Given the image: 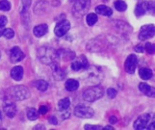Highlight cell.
Returning a JSON list of instances; mask_svg holds the SVG:
<instances>
[{"label":"cell","mask_w":155,"mask_h":130,"mask_svg":"<svg viewBox=\"0 0 155 130\" xmlns=\"http://www.w3.org/2000/svg\"><path fill=\"white\" fill-rule=\"evenodd\" d=\"M38 57L41 63L45 65H52L57 62V51L50 46H42L38 50Z\"/></svg>","instance_id":"1"},{"label":"cell","mask_w":155,"mask_h":130,"mask_svg":"<svg viewBox=\"0 0 155 130\" xmlns=\"http://www.w3.org/2000/svg\"><path fill=\"white\" fill-rule=\"evenodd\" d=\"M7 94L10 98H12L15 101H21V100L27 99L30 96V92L27 87L21 86V85L11 87L7 91Z\"/></svg>","instance_id":"2"},{"label":"cell","mask_w":155,"mask_h":130,"mask_svg":"<svg viewBox=\"0 0 155 130\" xmlns=\"http://www.w3.org/2000/svg\"><path fill=\"white\" fill-rule=\"evenodd\" d=\"M104 90L100 86H94L87 89L83 93V98L88 102H94L103 96Z\"/></svg>","instance_id":"3"},{"label":"cell","mask_w":155,"mask_h":130,"mask_svg":"<svg viewBox=\"0 0 155 130\" xmlns=\"http://www.w3.org/2000/svg\"><path fill=\"white\" fill-rule=\"evenodd\" d=\"M91 7V0H75L73 4L72 13L74 17L81 18L86 14Z\"/></svg>","instance_id":"4"},{"label":"cell","mask_w":155,"mask_h":130,"mask_svg":"<svg viewBox=\"0 0 155 130\" xmlns=\"http://www.w3.org/2000/svg\"><path fill=\"white\" fill-rule=\"evenodd\" d=\"M94 110L91 107L85 106L83 104H79L74 109L75 116L81 118H91L94 116Z\"/></svg>","instance_id":"5"},{"label":"cell","mask_w":155,"mask_h":130,"mask_svg":"<svg viewBox=\"0 0 155 130\" xmlns=\"http://www.w3.org/2000/svg\"><path fill=\"white\" fill-rule=\"evenodd\" d=\"M155 34V28L154 25L149 24V25H145L143 26L140 32H139V39L141 41H146L147 39H150Z\"/></svg>","instance_id":"6"},{"label":"cell","mask_w":155,"mask_h":130,"mask_svg":"<svg viewBox=\"0 0 155 130\" xmlns=\"http://www.w3.org/2000/svg\"><path fill=\"white\" fill-rule=\"evenodd\" d=\"M137 65H138V58L136 57V55H134V54H131V55L127 57L125 64H124L125 72L129 74H133L135 72Z\"/></svg>","instance_id":"7"},{"label":"cell","mask_w":155,"mask_h":130,"mask_svg":"<svg viewBox=\"0 0 155 130\" xmlns=\"http://www.w3.org/2000/svg\"><path fill=\"white\" fill-rule=\"evenodd\" d=\"M149 122H150V116H149L148 114H143V115H141L135 121L134 124H133V127L137 130L146 129L147 126L148 125Z\"/></svg>","instance_id":"8"},{"label":"cell","mask_w":155,"mask_h":130,"mask_svg":"<svg viewBox=\"0 0 155 130\" xmlns=\"http://www.w3.org/2000/svg\"><path fill=\"white\" fill-rule=\"evenodd\" d=\"M69 28H71V23H69V21L62 20L59 23H57L55 29H54V33L57 37H63L68 33Z\"/></svg>","instance_id":"9"},{"label":"cell","mask_w":155,"mask_h":130,"mask_svg":"<svg viewBox=\"0 0 155 130\" xmlns=\"http://www.w3.org/2000/svg\"><path fill=\"white\" fill-rule=\"evenodd\" d=\"M88 67H89V63L87 58L85 56H80L71 64V68L74 72H79L81 69H87Z\"/></svg>","instance_id":"10"},{"label":"cell","mask_w":155,"mask_h":130,"mask_svg":"<svg viewBox=\"0 0 155 130\" xmlns=\"http://www.w3.org/2000/svg\"><path fill=\"white\" fill-rule=\"evenodd\" d=\"M25 55L23 51H21V49L18 46L13 47L10 51V59L12 63H18V62L22 61Z\"/></svg>","instance_id":"11"},{"label":"cell","mask_w":155,"mask_h":130,"mask_svg":"<svg viewBox=\"0 0 155 130\" xmlns=\"http://www.w3.org/2000/svg\"><path fill=\"white\" fill-rule=\"evenodd\" d=\"M52 69H53V77L56 80H62L66 76V72L63 68L59 67L57 62L52 64Z\"/></svg>","instance_id":"12"},{"label":"cell","mask_w":155,"mask_h":130,"mask_svg":"<svg viewBox=\"0 0 155 130\" xmlns=\"http://www.w3.org/2000/svg\"><path fill=\"white\" fill-rule=\"evenodd\" d=\"M57 55L58 58H61L65 61H68V60H73L75 58V54L74 52H72L71 50L68 49H60L57 51Z\"/></svg>","instance_id":"13"},{"label":"cell","mask_w":155,"mask_h":130,"mask_svg":"<svg viewBox=\"0 0 155 130\" xmlns=\"http://www.w3.org/2000/svg\"><path fill=\"white\" fill-rule=\"evenodd\" d=\"M139 90H140L143 95H146L148 97H154L155 91L152 87L147 85V83H140L139 84Z\"/></svg>","instance_id":"14"},{"label":"cell","mask_w":155,"mask_h":130,"mask_svg":"<svg viewBox=\"0 0 155 130\" xmlns=\"http://www.w3.org/2000/svg\"><path fill=\"white\" fill-rule=\"evenodd\" d=\"M23 74H24V70H23L22 67H20V66L15 67L12 70H11V76H12V78L15 81H19L22 79Z\"/></svg>","instance_id":"15"},{"label":"cell","mask_w":155,"mask_h":130,"mask_svg":"<svg viewBox=\"0 0 155 130\" xmlns=\"http://www.w3.org/2000/svg\"><path fill=\"white\" fill-rule=\"evenodd\" d=\"M148 10V3L146 1H142L139 4H137V6L135 8V15L137 17H141V15H143Z\"/></svg>","instance_id":"16"},{"label":"cell","mask_w":155,"mask_h":130,"mask_svg":"<svg viewBox=\"0 0 155 130\" xmlns=\"http://www.w3.org/2000/svg\"><path fill=\"white\" fill-rule=\"evenodd\" d=\"M4 111H5V114H6V116L9 117V118H14L15 116V114H17V107L14 103L12 102H10V103H6L4 106Z\"/></svg>","instance_id":"17"},{"label":"cell","mask_w":155,"mask_h":130,"mask_svg":"<svg viewBox=\"0 0 155 130\" xmlns=\"http://www.w3.org/2000/svg\"><path fill=\"white\" fill-rule=\"evenodd\" d=\"M47 31H48V27H47L46 24H41V25H37L34 30H33V33L36 37L41 38L42 36H45Z\"/></svg>","instance_id":"18"},{"label":"cell","mask_w":155,"mask_h":130,"mask_svg":"<svg viewBox=\"0 0 155 130\" xmlns=\"http://www.w3.org/2000/svg\"><path fill=\"white\" fill-rule=\"evenodd\" d=\"M95 13H97L98 15H104V17H110L113 14V11L111 8L105 6V5H99L95 8Z\"/></svg>","instance_id":"19"},{"label":"cell","mask_w":155,"mask_h":130,"mask_svg":"<svg viewBox=\"0 0 155 130\" xmlns=\"http://www.w3.org/2000/svg\"><path fill=\"white\" fill-rule=\"evenodd\" d=\"M139 75H140V77L143 80H148L152 77L153 75V72L151 69H149L147 68H141L139 69Z\"/></svg>","instance_id":"20"},{"label":"cell","mask_w":155,"mask_h":130,"mask_svg":"<svg viewBox=\"0 0 155 130\" xmlns=\"http://www.w3.org/2000/svg\"><path fill=\"white\" fill-rule=\"evenodd\" d=\"M66 89L69 92H74L79 88V82L75 79H68L65 84Z\"/></svg>","instance_id":"21"},{"label":"cell","mask_w":155,"mask_h":130,"mask_svg":"<svg viewBox=\"0 0 155 130\" xmlns=\"http://www.w3.org/2000/svg\"><path fill=\"white\" fill-rule=\"evenodd\" d=\"M69 106H71V100L68 97L61 99L58 103V108L60 111H65L67 109H69Z\"/></svg>","instance_id":"22"},{"label":"cell","mask_w":155,"mask_h":130,"mask_svg":"<svg viewBox=\"0 0 155 130\" xmlns=\"http://www.w3.org/2000/svg\"><path fill=\"white\" fill-rule=\"evenodd\" d=\"M34 86L37 89L41 92H45L47 89H48V83L45 82V80H38L34 83Z\"/></svg>","instance_id":"23"},{"label":"cell","mask_w":155,"mask_h":130,"mask_svg":"<svg viewBox=\"0 0 155 130\" xmlns=\"http://www.w3.org/2000/svg\"><path fill=\"white\" fill-rule=\"evenodd\" d=\"M114 6L116 8V10H117L119 12H124L127 8V5L124 1L122 0H117V1L114 3Z\"/></svg>","instance_id":"24"},{"label":"cell","mask_w":155,"mask_h":130,"mask_svg":"<svg viewBox=\"0 0 155 130\" xmlns=\"http://www.w3.org/2000/svg\"><path fill=\"white\" fill-rule=\"evenodd\" d=\"M39 117L38 111H37L35 108H30L27 111V118L29 121H36Z\"/></svg>","instance_id":"25"},{"label":"cell","mask_w":155,"mask_h":130,"mask_svg":"<svg viewBox=\"0 0 155 130\" xmlns=\"http://www.w3.org/2000/svg\"><path fill=\"white\" fill-rule=\"evenodd\" d=\"M86 21H87L88 25H90V26L94 25L97 21V15L95 14H89L86 18Z\"/></svg>","instance_id":"26"},{"label":"cell","mask_w":155,"mask_h":130,"mask_svg":"<svg viewBox=\"0 0 155 130\" xmlns=\"http://www.w3.org/2000/svg\"><path fill=\"white\" fill-rule=\"evenodd\" d=\"M10 9H11V3L8 0H1V1H0V10L7 12Z\"/></svg>","instance_id":"27"},{"label":"cell","mask_w":155,"mask_h":130,"mask_svg":"<svg viewBox=\"0 0 155 130\" xmlns=\"http://www.w3.org/2000/svg\"><path fill=\"white\" fill-rule=\"evenodd\" d=\"M3 36L6 38V39H13L14 36H15V32H14V30H12L11 28H7V29L4 30Z\"/></svg>","instance_id":"28"},{"label":"cell","mask_w":155,"mask_h":130,"mask_svg":"<svg viewBox=\"0 0 155 130\" xmlns=\"http://www.w3.org/2000/svg\"><path fill=\"white\" fill-rule=\"evenodd\" d=\"M145 50L148 53V54H153L154 50H155V47L152 45L151 42H147L146 43V46H145Z\"/></svg>","instance_id":"29"},{"label":"cell","mask_w":155,"mask_h":130,"mask_svg":"<svg viewBox=\"0 0 155 130\" xmlns=\"http://www.w3.org/2000/svg\"><path fill=\"white\" fill-rule=\"evenodd\" d=\"M107 95L110 97V98H115L117 95V91L113 88H109L107 90Z\"/></svg>","instance_id":"30"},{"label":"cell","mask_w":155,"mask_h":130,"mask_svg":"<svg viewBox=\"0 0 155 130\" xmlns=\"http://www.w3.org/2000/svg\"><path fill=\"white\" fill-rule=\"evenodd\" d=\"M84 128L86 130H97V129H101V126L99 125H90V124H86L84 126Z\"/></svg>","instance_id":"31"},{"label":"cell","mask_w":155,"mask_h":130,"mask_svg":"<svg viewBox=\"0 0 155 130\" xmlns=\"http://www.w3.org/2000/svg\"><path fill=\"white\" fill-rule=\"evenodd\" d=\"M39 112L41 114V115H45V114H46L47 112H48V107H47V106H45V105H42V106L40 107Z\"/></svg>","instance_id":"32"},{"label":"cell","mask_w":155,"mask_h":130,"mask_svg":"<svg viewBox=\"0 0 155 130\" xmlns=\"http://www.w3.org/2000/svg\"><path fill=\"white\" fill-rule=\"evenodd\" d=\"M7 21H8L7 18L4 17V15H1L0 17V26H5L7 24Z\"/></svg>","instance_id":"33"},{"label":"cell","mask_w":155,"mask_h":130,"mask_svg":"<svg viewBox=\"0 0 155 130\" xmlns=\"http://www.w3.org/2000/svg\"><path fill=\"white\" fill-rule=\"evenodd\" d=\"M134 49H135V51H136V52H140V53H143V51H145V48H143L141 45H136Z\"/></svg>","instance_id":"34"},{"label":"cell","mask_w":155,"mask_h":130,"mask_svg":"<svg viewBox=\"0 0 155 130\" xmlns=\"http://www.w3.org/2000/svg\"><path fill=\"white\" fill-rule=\"evenodd\" d=\"M49 123H51V124H57V123H58V122H57V118L54 117V116L50 117V118H49Z\"/></svg>","instance_id":"35"},{"label":"cell","mask_w":155,"mask_h":130,"mask_svg":"<svg viewBox=\"0 0 155 130\" xmlns=\"http://www.w3.org/2000/svg\"><path fill=\"white\" fill-rule=\"evenodd\" d=\"M154 127H155V122H152L149 125H147V128L146 129H149V130H151V129H154Z\"/></svg>","instance_id":"36"},{"label":"cell","mask_w":155,"mask_h":130,"mask_svg":"<svg viewBox=\"0 0 155 130\" xmlns=\"http://www.w3.org/2000/svg\"><path fill=\"white\" fill-rule=\"evenodd\" d=\"M117 122V118L115 116H113V117H111V118H110V122H111V123H116Z\"/></svg>","instance_id":"37"},{"label":"cell","mask_w":155,"mask_h":130,"mask_svg":"<svg viewBox=\"0 0 155 130\" xmlns=\"http://www.w3.org/2000/svg\"><path fill=\"white\" fill-rule=\"evenodd\" d=\"M4 26H0V37L3 36V33H4Z\"/></svg>","instance_id":"38"},{"label":"cell","mask_w":155,"mask_h":130,"mask_svg":"<svg viewBox=\"0 0 155 130\" xmlns=\"http://www.w3.org/2000/svg\"><path fill=\"white\" fill-rule=\"evenodd\" d=\"M103 129H104V130H108V129H109V130H113L114 128L112 127V126H105V127H104Z\"/></svg>","instance_id":"39"},{"label":"cell","mask_w":155,"mask_h":130,"mask_svg":"<svg viewBox=\"0 0 155 130\" xmlns=\"http://www.w3.org/2000/svg\"><path fill=\"white\" fill-rule=\"evenodd\" d=\"M1 120H2V115H1V112H0V123H1Z\"/></svg>","instance_id":"40"},{"label":"cell","mask_w":155,"mask_h":130,"mask_svg":"<svg viewBox=\"0 0 155 130\" xmlns=\"http://www.w3.org/2000/svg\"><path fill=\"white\" fill-rule=\"evenodd\" d=\"M103 1H108V0H103Z\"/></svg>","instance_id":"41"},{"label":"cell","mask_w":155,"mask_h":130,"mask_svg":"<svg viewBox=\"0 0 155 130\" xmlns=\"http://www.w3.org/2000/svg\"><path fill=\"white\" fill-rule=\"evenodd\" d=\"M0 56H1V52H0Z\"/></svg>","instance_id":"42"}]
</instances>
